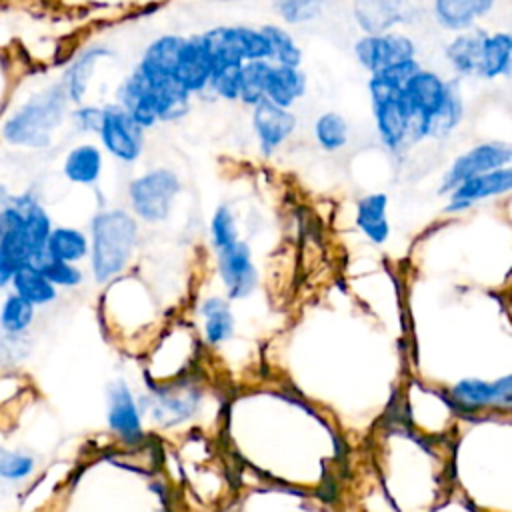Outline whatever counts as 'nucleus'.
I'll list each match as a JSON object with an SVG mask.
<instances>
[{
	"label": "nucleus",
	"mask_w": 512,
	"mask_h": 512,
	"mask_svg": "<svg viewBox=\"0 0 512 512\" xmlns=\"http://www.w3.org/2000/svg\"><path fill=\"white\" fill-rule=\"evenodd\" d=\"M184 40H186L184 36H176V34H164V36L156 38L154 42L148 44V48L144 50L140 64L136 68H140L142 72L152 74V76L174 78V70L178 64Z\"/></svg>",
	"instance_id": "22"
},
{
	"label": "nucleus",
	"mask_w": 512,
	"mask_h": 512,
	"mask_svg": "<svg viewBox=\"0 0 512 512\" xmlns=\"http://www.w3.org/2000/svg\"><path fill=\"white\" fill-rule=\"evenodd\" d=\"M216 266L230 300H240L254 292L258 284V272L252 262L250 246L246 242L238 240L232 246L218 250Z\"/></svg>",
	"instance_id": "11"
},
{
	"label": "nucleus",
	"mask_w": 512,
	"mask_h": 512,
	"mask_svg": "<svg viewBox=\"0 0 512 512\" xmlns=\"http://www.w3.org/2000/svg\"><path fill=\"white\" fill-rule=\"evenodd\" d=\"M512 74V32L486 34L476 76L482 80L506 78Z\"/></svg>",
	"instance_id": "21"
},
{
	"label": "nucleus",
	"mask_w": 512,
	"mask_h": 512,
	"mask_svg": "<svg viewBox=\"0 0 512 512\" xmlns=\"http://www.w3.org/2000/svg\"><path fill=\"white\" fill-rule=\"evenodd\" d=\"M208 90L228 102H236L240 96V66L238 68H226L220 72H214L208 84Z\"/></svg>",
	"instance_id": "37"
},
{
	"label": "nucleus",
	"mask_w": 512,
	"mask_h": 512,
	"mask_svg": "<svg viewBox=\"0 0 512 512\" xmlns=\"http://www.w3.org/2000/svg\"><path fill=\"white\" fill-rule=\"evenodd\" d=\"M28 264L34 266L36 270H40L56 288H58V286H62V288H74V286L82 284V280H84V274H82V270H80L76 264L52 258V256L46 252V248L40 250L38 254H34Z\"/></svg>",
	"instance_id": "31"
},
{
	"label": "nucleus",
	"mask_w": 512,
	"mask_h": 512,
	"mask_svg": "<svg viewBox=\"0 0 512 512\" xmlns=\"http://www.w3.org/2000/svg\"><path fill=\"white\" fill-rule=\"evenodd\" d=\"M330 0H272L274 12L288 24H306L318 18Z\"/></svg>",
	"instance_id": "35"
},
{
	"label": "nucleus",
	"mask_w": 512,
	"mask_h": 512,
	"mask_svg": "<svg viewBox=\"0 0 512 512\" xmlns=\"http://www.w3.org/2000/svg\"><path fill=\"white\" fill-rule=\"evenodd\" d=\"M112 52L104 46H92V48H86L84 52H80L72 64L66 68L64 76H62V88L68 96V100L76 106L82 104L84 100V94H86V86H88V80L92 76V68L94 64L100 60V58H106L110 56Z\"/></svg>",
	"instance_id": "24"
},
{
	"label": "nucleus",
	"mask_w": 512,
	"mask_h": 512,
	"mask_svg": "<svg viewBox=\"0 0 512 512\" xmlns=\"http://www.w3.org/2000/svg\"><path fill=\"white\" fill-rule=\"evenodd\" d=\"M512 192V164L480 174L476 178H470L466 182H462L460 186H456L450 194H448V202H446V212L450 214H458L464 212L468 208H472L474 204L488 200V198H496L502 194Z\"/></svg>",
	"instance_id": "14"
},
{
	"label": "nucleus",
	"mask_w": 512,
	"mask_h": 512,
	"mask_svg": "<svg viewBox=\"0 0 512 512\" xmlns=\"http://www.w3.org/2000/svg\"><path fill=\"white\" fill-rule=\"evenodd\" d=\"M512 164V144L504 140L480 142L452 160L442 176L440 194H450L462 182Z\"/></svg>",
	"instance_id": "7"
},
{
	"label": "nucleus",
	"mask_w": 512,
	"mask_h": 512,
	"mask_svg": "<svg viewBox=\"0 0 512 512\" xmlns=\"http://www.w3.org/2000/svg\"><path fill=\"white\" fill-rule=\"evenodd\" d=\"M34 470V458L20 454V452H8L0 450V478L4 480H24Z\"/></svg>",
	"instance_id": "38"
},
{
	"label": "nucleus",
	"mask_w": 512,
	"mask_h": 512,
	"mask_svg": "<svg viewBox=\"0 0 512 512\" xmlns=\"http://www.w3.org/2000/svg\"><path fill=\"white\" fill-rule=\"evenodd\" d=\"M306 92V74L302 68L272 64L266 78L264 98L280 108H292Z\"/></svg>",
	"instance_id": "20"
},
{
	"label": "nucleus",
	"mask_w": 512,
	"mask_h": 512,
	"mask_svg": "<svg viewBox=\"0 0 512 512\" xmlns=\"http://www.w3.org/2000/svg\"><path fill=\"white\" fill-rule=\"evenodd\" d=\"M386 210L388 196L384 192L366 194L356 202V226L372 244H384L390 236V222Z\"/></svg>",
	"instance_id": "19"
},
{
	"label": "nucleus",
	"mask_w": 512,
	"mask_h": 512,
	"mask_svg": "<svg viewBox=\"0 0 512 512\" xmlns=\"http://www.w3.org/2000/svg\"><path fill=\"white\" fill-rule=\"evenodd\" d=\"M210 240L214 250H222L226 246H232L234 242H238V228H236V218L232 214V210L222 204L214 210L212 220H210Z\"/></svg>",
	"instance_id": "36"
},
{
	"label": "nucleus",
	"mask_w": 512,
	"mask_h": 512,
	"mask_svg": "<svg viewBox=\"0 0 512 512\" xmlns=\"http://www.w3.org/2000/svg\"><path fill=\"white\" fill-rule=\"evenodd\" d=\"M296 124L298 118L292 110L280 108L266 98L252 108V128L264 156H272L294 134Z\"/></svg>",
	"instance_id": "13"
},
{
	"label": "nucleus",
	"mask_w": 512,
	"mask_h": 512,
	"mask_svg": "<svg viewBox=\"0 0 512 512\" xmlns=\"http://www.w3.org/2000/svg\"><path fill=\"white\" fill-rule=\"evenodd\" d=\"M272 68L270 60H252L240 66V96L238 102L246 106H256L264 100L266 92V78Z\"/></svg>",
	"instance_id": "32"
},
{
	"label": "nucleus",
	"mask_w": 512,
	"mask_h": 512,
	"mask_svg": "<svg viewBox=\"0 0 512 512\" xmlns=\"http://www.w3.org/2000/svg\"><path fill=\"white\" fill-rule=\"evenodd\" d=\"M34 308L36 306H32L28 300L20 298L18 294H8L0 308V328L8 336L24 334L34 320Z\"/></svg>",
	"instance_id": "34"
},
{
	"label": "nucleus",
	"mask_w": 512,
	"mask_h": 512,
	"mask_svg": "<svg viewBox=\"0 0 512 512\" xmlns=\"http://www.w3.org/2000/svg\"><path fill=\"white\" fill-rule=\"evenodd\" d=\"M180 188V178L170 168H154L140 174L128 186L134 216L150 224L164 222L172 212L174 198L178 196Z\"/></svg>",
	"instance_id": "5"
},
{
	"label": "nucleus",
	"mask_w": 512,
	"mask_h": 512,
	"mask_svg": "<svg viewBox=\"0 0 512 512\" xmlns=\"http://www.w3.org/2000/svg\"><path fill=\"white\" fill-rule=\"evenodd\" d=\"M266 42H268V60L278 66H294L300 68L302 50L292 38V34L280 24H264L260 26Z\"/></svg>",
	"instance_id": "29"
},
{
	"label": "nucleus",
	"mask_w": 512,
	"mask_h": 512,
	"mask_svg": "<svg viewBox=\"0 0 512 512\" xmlns=\"http://www.w3.org/2000/svg\"><path fill=\"white\" fill-rule=\"evenodd\" d=\"M202 48L212 74L238 68L244 62L268 60V42L260 28L252 26H216L200 34Z\"/></svg>",
	"instance_id": "4"
},
{
	"label": "nucleus",
	"mask_w": 512,
	"mask_h": 512,
	"mask_svg": "<svg viewBox=\"0 0 512 512\" xmlns=\"http://www.w3.org/2000/svg\"><path fill=\"white\" fill-rule=\"evenodd\" d=\"M98 136L104 150L120 162H136L144 152V128H140L120 104L102 108Z\"/></svg>",
	"instance_id": "8"
},
{
	"label": "nucleus",
	"mask_w": 512,
	"mask_h": 512,
	"mask_svg": "<svg viewBox=\"0 0 512 512\" xmlns=\"http://www.w3.org/2000/svg\"><path fill=\"white\" fill-rule=\"evenodd\" d=\"M498 0H432V14L440 28L464 32L476 26Z\"/></svg>",
	"instance_id": "17"
},
{
	"label": "nucleus",
	"mask_w": 512,
	"mask_h": 512,
	"mask_svg": "<svg viewBox=\"0 0 512 512\" xmlns=\"http://www.w3.org/2000/svg\"><path fill=\"white\" fill-rule=\"evenodd\" d=\"M354 56L372 76L392 64L416 58V44L410 36L398 32L364 34L354 42Z\"/></svg>",
	"instance_id": "9"
},
{
	"label": "nucleus",
	"mask_w": 512,
	"mask_h": 512,
	"mask_svg": "<svg viewBox=\"0 0 512 512\" xmlns=\"http://www.w3.org/2000/svg\"><path fill=\"white\" fill-rule=\"evenodd\" d=\"M452 80L442 78L434 70L420 68L402 88V94L414 114V144L426 140V130L430 120L444 106Z\"/></svg>",
	"instance_id": "6"
},
{
	"label": "nucleus",
	"mask_w": 512,
	"mask_h": 512,
	"mask_svg": "<svg viewBox=\"0 0 512 512\" xmlns=\"http://www.w3.org/2000/svg\"><path fill=\"white\" fill-rule=\"evenodd\" d=\"M90 268L96 282L118 278L138 244V222L124 208H108L90 220Z\"/></svg>",
	"instance_id": "1"
},
{
	"label": "nucleus",
	"mask_w": 512,
	"mask_h": 512,
	"mask_svg": "<svg viewBox=\"0 0 512 512\" xmlns=\"http://www.w3.org/2000/svg\"><path fill=\"white\" fill-rule=\"evenodd\" d=\"M200 314L204 318V336L210 344H222L234 334V316L228 300L210 296L202 302Z\"/></svg>",
	"instance_id": "28"
},
{
	"label": "nucleus",
	"mask_w": 512,
	"mask_h": 512,
	"mask_svg": "<svg viewBox=\"0 0 512 512\" xmlns=\"http://www.w3.org/2000/svg\"><path fill=\"white\" fill-rule=\"evenodd\" d=\"M402 88L382 74H372L368 80L376 132L382 146L392 154H400L406 146L414 144V114Z\"/></svg>",
	"instance_id": "3"
},
{
	"label": "nucleus",
	"mask_w": 512,
	"mask_h": 512,
	"mask_svg": "<svg viewBox=\"0 0 512 512\" xmlns=\"http://www.w3.org/2000/svg\"><path fill=\"white\" fill-rule=\"evenodd\" d=\"M46 252L56 260L76 264L90 254V238L78 228L56 226L48 236Z\"/></svg>",
	"instance_id": "26"
},
{
	"label": "nucleus",
	"mask_w": 512,
	"mask_h": 512,
	"mask_svg": "<svg viewBox=\"0 0 512 512\" xmlns=\"http://www.w3.org/2000/svg\"><path fill=\"white\" fill-rule=\"evenodd\" d=\"M68 102L62 84L32 96L4 122V140L26 148H46L52 140V132L64 120Z\"/></svg>",
	"instance_id": "2"
},
{
	"label": "nucleus",
	"mask_w": 512,
	"mask_h": 512,
	"mask_svg": "<svg viewBox=\"0 0 512 512\" xmlns=\"http://www.w3.org/2000/svg\"><path fill=\"white\" fill-rule=\"evenodd\" d=\"M450 400L462 412H478L484 408L512 410V374L494 382L464 378L450 388Z\"/></svg>",
	"instance_id": "10"
},
{
	"label": "nucleus",
	"mask_w": 512,
	"mask_h": 512,
	"mask_svg": "<svg viewBox=\"0 0 512 512\" xmlns=\"http://www.w3.org/2000/svg\"><path fill=\"white\" fill-rule=\"evenodd\" d=\"M462 118H464V98L460 94L458 82L452 80V86H450L444 106L438 110V114L428 124L426 138H434V140L448 138L456 130V126L462 122Z\"/></svg>",
	"instance_id": "30"
},
{
	"label": "nucleus",
	"mask_w": 512,
	"mask_h": 512,
	"mask_svg": "<svg viewBox=\"0 0 512 512\" xmlns=\"http://www.w3.org/2000/svg\"><path fill=\"white\" fill-rule=\"evenodd\" d=\"M174 78L190 96L208 90L212 68L202 48L200 36H190L184 40V46L174 70Z\"/></svg>",
	"instance_id": "15"
},
{
	"label": "nucleus",
	"mask_w": 512,
	"mask_h": 512,
	"mask_svg": "<svg viewBox=\"0 0 512 512\" xmlns=\"http://www.w3.org/2000/svg\"><path fill=\"white\" fill-rule=\"evenodd\" d=\"M200 394L194 388H162L154 398V418L166 426L192 416L198 408Z\"/></svg>",
	"instance_id": "23"
},
{
	"label": "nucleus",
	"mask_w": 512,
	"mask_h": 512,
	"mask_svg": "<svg viewBox=\"0 0 512 512\" xmlns=\"http://www.w3.org/2000/svg\"><path fill=\"white\" fill-rule=\"evenodd\" d=\"M420 12V0H354V18L366 34L390 32L408 24Z\"/></svg>",
	"instance_id": "12"
},
{
	"label": "nucleus",
	"mask_w": 512,
	"mask_h": 512,
	"mask_svg": "<svg viewBox=\"0 0 512 512\" xmlns=\"http://www.w3.org/2000/svg\"><path fill=\"white\" fill-rule=\"evenodd\" d=\"M486 34V30L474 26L470 30L456 32V36L446 44L444 58L458 76H476Z\"/></svg>",
	"instance_id": "18"
},
{
	"label": "nucleus",
	"mask_w": 512,
	"mask_h": 512,
	"mask_svg": "<svg viewBox=\"0 0 512 512\" xmlns=\"http://www.w3.org/2000/svg\"><path fill=\"white\" fill-rule=\"evenodd\" d=\"M10 198H12V196H10V192H8V190H6V188H4V186H2V184H0V210H2V208H6V206H8V202H10Z\"/></svg>",
	"instance_id": "40"
},
{
	"label": "nucleus",
	"mask_w": 512,
	"mask_h": 512,
	"mask_svg": "<svg viewBox=\"0 0 512 512\" xmlns=\"http://www.w3.org/2000/svg\"><path fill=\"white\" fill-rule=\"evenodd\" d=\"M316 144L326 152H338L348 144V122L338 112H322L314 122Z\"/></svg>",
	"instance_id": "33"
},
{
	"label": "nucleus",
	"mask_w": 512,
	"mask_h": 512,
	"mask_svg": "<svg viewBox=\"0 0 512 512\" xmlns=\"http://www.w3.org/2000/svg\"><path fill=\"white\" fill-rule=\"evenodd\" d=\"M72 124L80 132H98L102 124V108L98 106H76L70 116Z\"/></svg>",
	"instance_id": "39"
},
{
	"label": "nucleus",
	"mask_w": 512,
	"mask_h": 512,
	"mask_svg": "<svg viewBox=\"0 0 512 512\" xmlns=\"http://www.w3.org/2000/svg\"><path fill=\"white\" fill-rule=\"evenodd\" d=\"M102 166H104V160H102V150L98 146L78 144L66 154L62 172L74 184L92 186L98 182L102 174Z\"/></svg>",
	"instance_id": "25"
},
{
	"label": "nucleus",
	"mask_w": 512,
	"mask_h": 512,
	"mask_svg": "<svg viewBox=\"0 0 512 512\" xmlns=\"http://www.w3.org/2000/svg\"><path fill=\"white\" fill-rule=\"evenodd\" d=\"M140 406L134 400L130 388L124 382H116L108 396V426L126 442H134L142 436Z\"/></svg>",
	"instance_id": "16"
},
{
	"label": "nucleus",
	"mask_w": 512,
	"mask_h": 512,
	"mask_svg": "<svg viewBox=\"0 0 512 512\" xmlns=\"http://www.w3.org/2000/svg\"><path fill=\"white\" fill-rule=\"evenodd\" d=\"M10 286L14 288V294L28 300L32 306H44L58 298V288L34 266L26 264L22 266L14 276Z\"/></svg>",
	"instance_id": "27"
}]
</instances>
